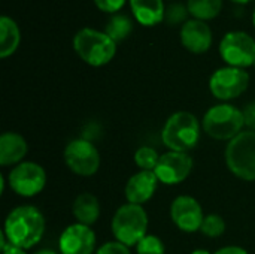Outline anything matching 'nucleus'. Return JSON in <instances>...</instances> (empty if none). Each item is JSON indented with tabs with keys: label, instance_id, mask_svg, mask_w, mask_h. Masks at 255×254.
I'll list each match as a JSON object with an SVG mask.
<instances>
[{
	"label": "nucleus",
	"instance_id": "10",
	"mask_svg": "<svg viewBox=\"0 0 255 254\" xmlns=\"http://www.w3.org/2000/svg\"><path fill=\"white\" fill-rule=\"evenodd\" d=\"M10 190L21 198H34L46 186V172L36 162H22L7 174Z\"/></svg>",
	"mask_w": 255,
	"mask_h": 254
},
{
	"label": "nucleus",
	"instance_id": "25",
	"mask_svg": "<svg viewBox=\"0 0 255 254\" xmlns=\"http://www.w3.org/2000/svg\"><path fill=\"white\" fill-rule=\"evenodd\" d=\"M188 7L184 6L182 3H173L166 7V15L164 21H167L170 25H178V24H185L188 19Z\"/></svg>",
	"mask_w": 255,
	"mask_h": 254
},
{
	"label": "nucleus",
	"instance_id": "15",
	"mask_svg": "<svg viewBox=\"0 0 255 254\" xmlns=\"http://www.w3.org/2000/svg\"><path fill=\"white\" fill-rule=\"evenodd\" d=\"M158 178L154 171H139L131 175L126 184L124 195L128 204L143 205L152 199L158 187Z\"/></svg>",
	"mask_w": 255,
	"mask_h": 254
},
{
	"label": "nucleus",
	"instance_id": "20",
	"mask_svg": "<svg viewBox=\"0 0 255 254\" xmlns=\"http://www.w3.org/2000/svg\"><path fill=\"white\" fill-rule=\"evenodd\" d=\"M187 7L194 19L206 22L220 15L223 9V0H188Z\"/></svg>",
	"mask_w": 255,
	"mask_h": 254
},
{
	"label": "nucleus",
	"instance_id": "7",
	"mask_svg": "<svg viewBox=\"0 0 255 254\" xmlns=\"http://www.w3.org/2000/svg\"><path fill=\"white\" fill-rule=\"evenodd\" d=\"M218 51L223 61L232 67L245 69L255 63V39L242 30L226 33L220 42Z\"/></svg>",
	"mask_w": 255,
	"mask_h": 254
},
{
	"label": "nucleus",
	"instance_id": "9",
	"mask_svg": "<svg viewBox=\"0 0 255 254\" xmlns=\"http://www.w3.org/2000/svg\"><path fill=\"white\" fill-rule=\"evenodd\" d=\"M63 156L69 171L78 177H93L100 168V153L97 147L85 138L70 141Z\"/></svg>",
	"mask_w": 255,
	"mask_h": 254
},
{
	"label": "nucleus",
	"instance_id": "23",
	"mask_svg": "<svg viewBox=\"0 0 255 254\" xmlns=\"http://www.w3.org/2000/svg\"><path fill=\"white\" fill-rule=\"evenodd\" d=\"M226 220L218 214H208L202 223L200 232L208 238H218L226 232Z\"/></svg>",
	"mask_w": 255,
	"mask_h": 254
},
{
	"label": "nucleus",
	"instance_id": "14",
	"mask_svg": "<svg viewBox=\"0 0 255 254\" xmlns=\"http://www.w3.org/2000/svg\"><path fill=\"white\" fill-rule=\"evenodd\" d=\"M179 39L182 46L193 54H205L211 49L214 42V34L208 22L200 19H188L182 24L179 31Z\"/></svg>",
	"mask_w": 255,
	"mask_h": 254
},
{
	"label": "nucleus",
	"instance_id": "29",
	"mask_svg": "<svg viewBox=\"0 0 255 254\" xmlns=\"http://www.w3.org/2000/svg\"><path fill=\"white\" fill-rule=\"evenodd\" d=\"M212 254H248V252L239 246H227V247L218 249L215 253Z\"/></svg>",
	"mask_w": 255,
	"mask_h": 254
},
{
	"label": "nucleus",
	"instance_id": "18",
	"mask_svg": "<svg viewBox=\"0 0 255 254\" xmlns=\"http://www.w3.org/2000/svg\"><path fill=\"white\" fill-rule=\"evenodd\" d=\"M100 202L99 199L88 192L79 193L73 204H72V214L76 220V223L85 225V226H93L97 223L100 217Z\"/></svg>",
	"mask_w": 255,
	"mask_h": 254
},
{
	"label": "nucleus",
	"instance_id": "22",
	"mask_svg": "<svg viewBox=\"0 0 255 254\" xmlns=\"http://www.w3.org/2000/svg\"><path fill=\"white\" fill-rule=\"evenodd\" d=\"M160 160V154L155 148L143 145L134 153V163L140 171H154Z\"/></svg>",
	"mask_w": 255,
	"mask_h": 254
},
{
	"label": "nucleus",
	"instance_id": "13",
	"mask_svg": "<svg viewBox=\"0 0 255 254\" xmlns=\"http://www.w3.org/2000/svg\"><path fill=\"white\" fill-rule=\"evenodd\" d=\"M97 237L91 226L81 223L69 225L60 235L58 249L61 254H93L96 252Z\"/></svg>",
	"mask_w": 255,
	"mask_h": 254
},
{
	"label": "nucleus",
	"instance_id": "11",
	"mask_svg": "<svg viewBox=\"0 0 255 254\" xmlns=\"http://www.w3.org/2000/svg\"><path fill=\"white\" fill-rule=\"evenodd\" d=\"M194 162L188 153L167 151L160 156V160L154 169L158 181L164 186H178L184 183L193 172Z\"/></svg>",
	"mask_w": 255,
	"mask_h": 254
},
{
	"label": "nucleus",
	"instance_id": "6",
	"mask_svg": "<svg viewBox=\"0 0 255 254\" xmlns=\"http://www.w3.org/2000/svg\"><path fill=\"white\" fill-rule=\"evenodd\" d=\"M226 165L229 171L244 180L255 181V132L244 130L226 147Z\"/></svg>",
	"mask_w": 255,
	"mask_h": 254
},
{
	"label": "nucleus",
	"instance_id": "35",
	"mask_svg": "<svg viewBox=\"0 0 255 254\" xmlns=\"http://www.w3.org/2000/svg\"><path fill=\"white\" fill-rule=\"evenodd\" d=\"M254 66H255V63H254Z\"/></svg>",
	"mask_w": 255,
	"mask_h": 254
},
{
	"label": "nucleus",
	"instance_id": "17",
	"mask_svg": "<svg viewBox=\"0 0 255 254\" xmlns=\"http://www.w3.org/2000/svg\"><path fill=\"white\" fill-rule=\"evenodd\" d=\"M133 18L145 27H154L164 21V0H128Z\"/></svg>",
	"mask_w": 255,
	"mask_h": 254
},
{
	"label": "nucleus",
	"instance_id": "33",
	"mask_svg": "<svg viewBox=\"0 0 255 254\" xmlns=\"http://www.w3.org/2000/svg\"><path fill=\"white\" fill-rule=\"evenodd\" d=\"M232 1H235V3H238V4H247V3H250L251 0H232Z\"/></svg>",
	"mask_w": 255,
	"mask_h": 254
},
{
	"label": "nucleus",
	"instance_id": "30",
	"mask_svg": "<svg viewBox=\"0 0 255 254\" xmlns=\"http://www.w3.org/2000/svg\"><path fill=\"white\" fill-rule=\"evenodd\" d=\"M1 254H27L25 253V250H22V249H18V247H13V246H7L4 250H1Z\"/></svg>",
	"mask_w": 255,
	"mask_h": 254
},
{
	"label": "nucleus",
	"instance_id": "31",
	"mask_svg": "<svg viewBox=\"0 0 255 254\" xmlns=\"http://www.w3.org/2000/svg\"><path fill=\"white\" fill-rule=\"evenodd\" d=\"M33 254H58L55 253L54 250H48V249H43V250H39V252H36V253Z\"/></svg>",
	"mask_w": 255,
	"mask_h": 254
},
{
	"label": "nucleus",
	"instance_id": "4",
	"mask_svg": "<svg viewBox=\"0 0 255 254\" xmlns=\"http://www.w3.org/2000/svg\"><path fill=\"white\" fill-rule=\"evenodd\" d=\"M244 111L232 103H218L211 106L202 120L203 132L217 141H232L244 132Z\"/></svg>",
	"mask_w": 255,
	"mask_h": 254
},
{
	"label": "nucleus",
	"instance_id": "34",
	"mask_svg": "<svg viewBox=\"0 0 255 254\" xmlns=\"http://www.w3.org/2000/svg\"><path fill=\"white\" fill-rule=\"evenodd\" d=\"M253 24H254V27H255V9H254V12H253Z\"/></svg>",
	"mask_w": 255,
	"mask_h": 254
},
{
	"label": "nucleus",
	"instance_id": "12",
	"mask_svg": "<svg viewBox=\"0 0 255 254\" xmlns=\"http://www.w3.org/2000/svg\"><path fill=\"white\" fill-rule=\"evenodd\" d=\"M203 208L199 201L193 196L182 195L173 199L170 204V219L173 225L185 234L200 232L202 223L205 220Z\"/></svg>",
	"mask_w": 255,
	"mask_h": 254
},
{
	"label": "nucleus",
	"instance_id": "27",
	"mask_svg": "<svg viewBox=\"0 0 255 254\" xmlns=\"http://www.w3.org/2000/svg\"><path fill=\"white\" fill-rule=\"evenodd\" d=\"M94 4L105 13H118V10L126 4V0H93Z\"/></svg>",
	"mask_w": 255,
	"mask_h": 254
},
{
	"label": "nucleus",
	"instance_id": "3",
	"mask_svg": "<svg viewBox=\"0 0 255 254\" xmlns=\"http://www.w3.org/2000/svg\"><path fill=\"white\" fill-rule=\"evenodd\" d=\"M72 45L84 63L93 67H102L112 61L117 54L118 43L112 40L105 31L84 27L75 33Z\"/></svg>",
	"mask_w": 255,
	"mask_h": 254
},
{
	"label": "nucleus",
	"instance_id": "26",
	"mask_svg": "<svg viewBox=\"0 0 255 254\" xmlns=\"http://www.w3.org/2000/svg\"><path fill=\"white\" fill-rule=\"evenodd\" d=\"M96 254H131V252L130 247L120 241H108L96 250Z\"/></svg>",
	"mask_w": 255,
	"mask_h": 254
},
{
	"label": "nucleus",
	"instance_id": "21",
	"mask_svg": "<svg viewBox=\"0 0 255 254\" xmlns=\"http://www.w3.org/2000/svg\"><path fill=\"white\" fill-rule=\"evenodd\" d=\"M131 31H133V21L130 16H127L124 13L112 15L105 27V33L117 43L127 39L131 34Z\"/></svg>",
	"mask_w": 255,
	"mask_h": 254
},
{
	"label": "nucleus",
	"instance_id": "32",
	"mask_svg": "<svg viewBox=\"0 0 255 254\" xmlns=\"http://www.w3.org/2000/svg\"><path fill=\"white\" fill-rule=\"evenodd\" d=\"M191 254H212V253H211V252H208V250H205V249H197V250L191 252Z\"/></svg>",
	"mask_w": 255,
	"mask_h": 254
},
{
	"label": "nucleus",
	"instance_id": "16",
	"mask_svg": "<svg viewBox=\"0 0 255 254\" xmlns=\"http://www.w3.org/2000/svg\"><path fill=\"white\" fill-rule=\"evenodd\" d=\"M28 151L27 141L16 132H4L0 136V165L3 168L16 166L24 162Z\"/></svg>",
	"mask_w": 255,
	"mask_h": 254
},
{
	"label": "nucleus",
	"instance_id": "28",
	"mask_svg": "<svg viewBox=\"0 0 255 254\" xmlns=\"http://www.w3.org/2000/svg\"><path fill=\"white\" fill-rule=\"evenodd\" d=\"M244 117H245V127H248V130L255 132V100L245 106Z\"/></svg>",
	"mask_w": 255,
	"mask_h": 254
},
{
	"label": "nucleus",
	"instance_id": "5",
	"mask_svg": "<svg viewBox=\"0 0 255 254\" xmlns=\"http://www.w3.org/2000/svg\"><path fill=\"white\" fill-rule=\"evenodd\" d=\"M148 225L149 220L145 208L142 205L127 202L115 211L111 222V229L115 241H120L131 249L148 235Z\"/></svg>",
	"mask_w": 255,
	"mask_h": 254
},
{
	"label": "nucleus",
	"instance_id": "8",
	"mask_svg": "<svg viewBox=\"0 0 255 254\" xmlns=\"http://www.w3.org/2000/svg\"><path fill=\"white\" fill-rule=\"evenodd\" d=\"M250 73L241 67L224 66L217 69L209 78V90L212 96L223 103L242 96L250 87Z\"/></svg>",
	"mask_w": 255,
	"mask_h": 254
},
{
	"label": "nucleus",
	"instance_id": "1",
	"mask_svg": "<svg viewBox=\"0 0 255 254\" xmlns=\"http://www.w3.org/2000/svg\"><path fill=\"white\" fill-rule=\"evenodd\" d=\"M45 228V217L36 207L19 205L6 216L1 232L10 246L27 252L42 241Z\"/></svg>",
	"mask_w": 255,
	"mask_h": 254
},
{
	"label": "nucleus",
	"instance_id": "19",
	"mask_svg": "<svg viewBox=\"0 0 255 254\" xmlns=\"http://www.w3.org/2000/svg\"><path fill=\"white\" fill-rule=\"evenodd\" d=\"M21 31L15 19L7 15L0 16V58H7L18 49Z\"/></svg>",
	"mask_w": 255,
	"mask_h": 254
},
{
	"label": "nucleus",
	"instance_id": "24",
	"mask_svg": "<svg viewBox=\"0 0 255 254\" xmlns=\"http://www.w3.org/2000/svg\"><path fill=\"white\" fill-rule=\"evenodd\" d=\"M136 254H166V246L158 237L146 235L137 243Z\"/></svg>",
	"mask_w": 255,
	"mask_h": 254
},
{
	"label": "nucleus",
	"instance_id": "2",
	"mask_svg": "<svg viewBox=\"0 0 255 254\" xmlns=\"http://www.w3.org/2000/svg\"><path fill=\"white\" fill-rule=\"evenodd\" d=\"M202 136V121L188 112L178 111L172 114L161 130V141L170 151L188 153L199 144Z\"/></svg>",
	"mask_w": 255,
	"mask_h": 254
}]
</instances>
